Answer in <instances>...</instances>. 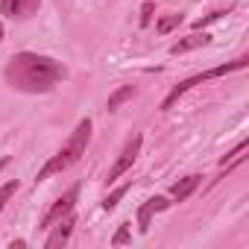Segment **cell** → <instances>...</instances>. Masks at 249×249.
Segmentation results:
<instances>
[{"label":"cell","mask_w":249,"mask_h":249,"mask_svg":"<svg viewBox=\"0 0 249 249\" xmlns=\"http://www.w3.org/2000/svg\"><path fill=\"white\" fill-rule=\"evenodd\" d=\"M129 188H132V182L120 185V188H114V191H111V194H108V196L103 199V208H106V211H111V208H114V205H117V202H120L123 196H126V191H129Z\"/></svg>","instance_id":"7c38bea8"},{"label":"cell","mask_w":249,"mask_h":249,"mask_svg":"<svg viewBox=\"0 0 249 249\" xmlns=\"http://www.w3.org/2000/svg\"><path fill=\"white\" fill-rule=\"evenodd\" d=\"M6 82L15 88V91H24V94H44V91H53L65 76H68V68L50 56H38V53H15L9 62H6V71H3Z\"/></svg>","instance_id":"6da1fadb"},{"label":"cell","mask_w":249,"mask_h":249,"mask_svg":"<svg viewBox=\"0 0 249 249\" xmlns=\"http://www.w3.org/2000/svg\"><path fill=\"white\" fill-rule=\"evenodd\" d=\"M18 191V179H12V182H6V185H0V211H3V205L9 202V196Z\"/></svg>","instance_id":"5bb4252c"},{"label":"cell","mask_w":249,"mask_h":249,"mask_svg":"<svg viewBox=\"0 0 249 249\" xmlns=\"http://www.w3.org/2000/svg\"><path fill=\"white\" fill-rule=\"evenodd\" d=\"M38 3L41 0H0V12L12 21H24L38 12Z\"/></svg>","instance_id":"8992f818"},{"label":"cell","mask_w":249,"mask_h":249,"mask_svg":"<svg viewBox=\"0 0 249 249\" xmlns=\"http://www.w3.org/2000/svg\"><path fill=\"white\" fill-rule=\"evenodd\" d=\"M249 65V59L246 56H240V59H234V62H226V65H217V68H211V71H202V73H196V76H191V79H185V82H179L170 94H167V100L161 103V108H170L188 88H194V85H202V82H208V79H217V76H223V73H231V71H243Z\"/></svg>","instance_id":"3957f363"},{"label":"cell","mask_w":249,"mask_h":249,"mask_svg":"<svg viewBox=\"0 0 249 249\" xmlns=\"http://www.w3.org/2000/svg\"><path fill=\"white\" fill-rule=\"evenodd\" d=\"M153 12H156V3H153V0H147V3L141 6V27H147L153 21Z\"/></svg>","instance_id":"9a60e30c"},{"label":"cell","mask_w":249,"mask_h":249,"mask_svg":"<svg viewBox=\"0 0 249 249\" xmlns=\"http://www.w3.org/2000/svg\"><path fill=\"white\" fill-rule=\"evenodd\" d=\"M182 24V15H164L159 24H156V33H161V36H167L170 30H176Z\"/></svg>","instance_id":"4fadbf2b"},{"label":"cell","mask_w":249,"mask_h":249,"mask_svg":"<svg viewBox=\"0 0 249 249\" xmlns=\"http://www.w3.org/2000/svg\"><path fill=\"white\" fill-rule=\"evenodd\" d=\"M0 41H3V24H0Z\"/></svg>","instance_id":"e0dca14e"},{"label":"cell","mask_w":249,"mask_h":249,"mask_svg":"<svg viewBox=\"0 0 249 249\" xmlns=\"http://www.w3.org/2000/svg\"><path fill=\"white\" fill-rule=\"evenodd\" d=\"M138 153H141V135H132L129 141H126V147L120 150V156H117V161L111 164V170H108V185L114 182V179H120L123 173H126L132 164H135V159H138Z\"/></svg>","instance_id":"277c9868"},{"label":"cell","mask_w":249,"mask_h":249,"mask_svg":"<svg viewBox=\"0 0 249 249\" xmlns=\"http://www.w3.org/2000/svg\"><path fill=\"white\" fill-rule=\"evenodd\" d=\"M111 243H114V246H123V243H129V229H126V226H120V229L114 231Z\"/></svg>","instance_id":"2e32d148"},{"label":"cell","mask_w":249,"mask_h":249,"mask_svg":"<svg viewBox=\"0 0 249 249\" xmlns=\"http://www.w3.org/2000/svg\"><path fill=\"white\" fill-rule=\"evenodd\" d=\"M132 94H135V88L132 85H120L111 97H108V111H114L120 103H126V100H132Z\"/></svg>","instance_id":"8fae6325"},{"label":"cell","mask_w":249,"mask_h":249,"mask_svg":"<svg viewBox=\"0 0 249 249\" xmlns=\"http://www.w3.org/2000/svg\"><path fill=\"white\" fill-rule=\"evenodd\" d=\"M53 226H56V229H53V234H50L47 243H44L47 249H59V246H65V243L71 240V231H73V226H76V217H73V214H65V217L56 220Z\"/></svg>","instance_id":"52a82bcc"},{"label":"cell","mask_w":249,"mask_h":249,"mask_svg":"<svg viewBox=\"0 0 249 249\" xmlns=\"http://www.w3.org/2000/svg\"><path fill=\"white\" fill-rule=\"evenodd\" d=\"M76 199H79V185H73L71 191H65V194L50 205V211L41 217V229H50L56 220H62L65 214H71V211H73V205H76Z\"/></svg>","instance_id":"5b68a950"},{"label":"cell","mask_w":249,"mask_h":249,"mask_svg":"<svg viewBox=\"0 0 249 249\" xmlns=\"http://www.w3.org/2000/svg\"><path fill=\"white\" fill-rule=\"evenodd\" d=\"M164 208H170L167 196H153V199H147V202L138 208V229H141V231H150L153 211H164Z\"/></svg>","instance_id":"ba28073f"},{"label":"cell","mask_w":249,"mask_h":249,"mask_svg":"<svg viewBox=\"0 0 249 249\" xmlns=\"http://www.w3.org/2000/svg\"><path fill=\"white\" fill-rule=\"evenodd\" d=\"M88 138H91V120L85 117V120H79L76 123V129L71 132V138L65 141V147L38 170V182H44V179H50L53 173H62V170H68L71 164H76L82 156H85V147H88Z\"/></svg>","instance_id":"7a4b0ae2"},{"label":"cell","mask_w":249,"mask_h":249,"mask_svg":"<svg viewBox=\"0 0 249 249\" xmlns=\"http://www.w3.org/2000/svg\"><path fill=\"white\" fill-rule=\"evenodd\" d=\"M208 41H211V36H208V33H191V36H185L182 41H176V44L170 47V53H173V56H179V53H188V50L205 47Z\"/></svg>","instance_id":"9c48e42d"},{"label":"cell","mask_w":249,"mask_h":249,"mask_svg":"<svg viewBox=\"0 0 249 249\" xmlns=\"http://www.w3.org/2000/svg\"><path fill=\"white\" fill-rule=\"evenodd\" d=\"M199 182H202V176H185V179H179L173 188H170V194H173V199L176 202H185L196 188H199Z\"/></svg>","instance_id":"30bf717a"}]
</instances>
